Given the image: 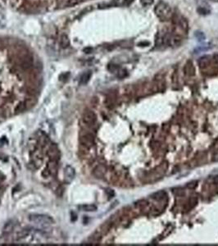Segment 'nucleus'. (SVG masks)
I'll use <instances>...</instances> for the list:
<instances>
[{
    "label": "nucleus",
    "mask_w": 218,
    "mask_h": 246,
    "mask_svg": "<svg viewBox=\"0 0 218 246\" xmlns=\"http://www.w3.org/2000/svg\"><path fill=\"white\" fill-rule=\"evenodd\" d=\"M59 44L61 46V48H67L70 44V41H69V39H68L67 35H62L61 38H60L59 40Z\"/></svg>",
    "instance_id": "nucleus-11"
},
{
    "label": "nucleus",
    "mask_w": 218,
    "mask_h": 246,
    "mask_svg": "<svg viewBox=\"0 0 218 246\" xmlns=\"http://www.w3.org/2000/svg\"><path fill=\"white\" fill-rule=\"evenodd\" d=\"M57 162H56V160H53L51 162L48 163V168H47V169L49 171L50 174H52L53 172L56 173V172H57Z\"/></svg>",
    "instance_id": "nucleus-12"
},
{
    "label": "nucleus",
    "mask_w": 218,
    "mask_h": 246,
    "mask_svg": "<svg viewBox=\"0 0 218 246\" xmlns=\"http://www.w3.org/2000/svg\"><path fill=\"white\" fill-rule=\"evenodd\" d=\"M30 234V231L28 230H23L21 231H20L19 233H17V240H22V239H25L26 237L28 236V235Z\"/></svg>",
    "instance_id": "nucleus-13"
},
{
    "label": "nucleus",
    "mask_w": 218,
    "mask_h": 246,
    "mask_svg": "<svg viewBox=\"0 0 218 246\" xmlns=\"http://www.w3.org/2000/svg\"><path fill=\"white\" fill-rule=\"evenodd\" d=\"M84 52L85 53H86V54H89V53H91L92 52V48H86L84 49Z\"/></svg>",
    "instance_id": "nucleus-17"
},
{
    "label": "nucleus",
    "mask_w": 218,
    "mask_h": 246,
    "mask_svg": "<svg viewBox=\"0 0 218 246\" xmlns=\"http://www.w3.org/2000/svg\"><path fill=\"white\" fill-rule=\"evenodd\" d=\"M167 196V193L163 191V190H160V191H158V192L154 193L152 195V198L153 199H156V200H161L163 199Z\"/></svg>",
    "instance_id": "nucleus-10"
},
{
    "label": "nucleus",
    "mask_w": 218,
    "mask_h": 246,
    "mask_svg": "<svg viewBox=\"0 0 218 246\" xmlns=\"http://www.w3.org/2000/svg\"><path fill=\"white\" fill-rule=\"evenodd\" d=\"M48 155L53 160H57L59 159V150L56 145H52L48 150Z\"/></svg>",
    "instance_id": "nucleus-6"
},
{
    "label": "nucleus",
    "mask_w": 218,
    "mask_h": 246,
    "mask_svg": "<svg viewBox=\"0 0 218 246\" xmlns=\"http://www.w3.org/2000/svg\"><path fill=\"white\" fill-rule=\"evenodd\" d=\"M155 14L161 21H168L172 17V9L167 3L160 2L155 7Z\"/></svg>",
    "instance_id": "nucleus-1"
},
{
    "label": "nucleus",
    "mask_w": 218,
    "mask_h": 246,
    "mask_svg": "<svg viewBox=\"0 0 218 246\" xmlns=\"http://www.w3.org/2000/svg\"><path fill=\"white\" fill-rule=\"evenodd\" d=\"M83 122L87 126H93L95 124L97 121L96 114L91 110H86L83 113L82 116Z\"/></svg>",
    "instance_id": "nucleus-3"
},
{
    "label": "nucleus",
    "mask_w": 218,
    "mask_h": 246,
    "mask_svg": "<svg viewBox=\"0 0 218 246\" xmlns=\"http://www.w3.org/2000/svg\"><path fill=\"white\" fill-rule=\"evenodd\" d=\"M91 76H92L91 71H86V72H85L84 74H82L80 78L79 81L80 85H86V84L89 81V80H90L91 78Z\"/></svg>",
    "instance_id": "nucleus-7"
},
{
    "label": "nucleus",
    "mask_w": 218,
    "mask_h": 246,
    "mask_svg": "<svg viewBox=\"0 0 218 246\" xmlns=\"http://www.w3.org/2000/svg\"><path fill=\"white\" fill-rule=\"evenodd\" d=\"M140 3L144 7H148L153 4V0H140Z\"/></svg>",
    "instance_id": "nucleus-14"
},
{
    "label": "nucleus",
    "mask_w": 218,
    "mask_h": 246,
    "mask_svg": "<svg viewBox=\"0 0 218 246\" xmlns=\"http://www.w3.org/2000/svg\"><path fill=\"white\" fill-rule=\"evenodd\" d=\"M29 219L32 222L42 225V226H49L54 223V218L47 214H31Z\"/></svg>",
    "instance_id": "nucleus-2"
},
{
    "label": "nucleus",
    "mask_w": 218,
    "mask_h": 246,
    "mask_svg": "<svg viewBox=\"0 0 218 246\" xmlns=\"http://www.w3.org/2000/svg\"><path fill=\"white\" fill-rule=\"evenodd\" d=\"M213 181H214V183H215V184L218 185V175H216L215 177H214V179H213Z\"/></svg>",
    "instance_id": "nucleus-18"
},
{
    "label": "nucleus",
    "mask_w": 218,
    "mask_h": 246,
    "mask_svg": "<svg viewBox=\"0 0 218 246\" xmlns=\"http://www.w3.org/2000/svg\"><path fill=\"white\" fill-rule=\"evenodd\" d=\"M196 183H197V181H193V182L188 183V185H187V187H188V188H190V189H191V188H194V187L197 185Z\"/></svg>",
    "instance_id": "nucleus-15"
},
{
    "label": "nucleus",
    "mask_w": 218,
    "mask_h": 246,
    "mask_svg": "<svg viewBox=\"0 0 218 246\" xmlns=\"http://www.w3.org/2000/svg\"><path fill=\"white\" fill-rule=\"evenodd\" d=\"M80 144H82L83 146L89 148L93 144L94 139H93V136H91L90 134H85V136H82L80 137Z\"/></svg>",
    "instance_id": "nucleus-5"
},
{
    "label": "nucleus",
    "mask_w": 218,
    "mask_h": 246,
    "mask_svg": "<svg viewBox=\"0 0 218 246\" xmlns=\"http://www.w3.org/2000/svg\"><path fill=\"white\" fill-rule=\"evenodd\" d=\"M75 175H76V171L74 169V167L70 165H67L64 169V176H65L66 182L70 183L71 181H73Z\"/></svg>",
    "instance_id": "nucleus-4"
},
{
    "label": "nucleus",
    "mask_w": 218,
    "mask_h": 246,
    "mask_svg": "<svg viewBox=\"0 0 218 246\" xmlns=\"http://www.w3.org/2000/svg\"><path fill=\"white\" fill-rule=\"evenodd\" d=\"M80 210L85 212H95L97 210V206L94 204H84L79 206Z\"/></svg>",
    "instance_id": "nucleus-9"
},
{
    "label": "nucleus",
    "mask_w": 218,
    "mask_h": 246,
    "mask_svg": "<svg viewBox=\"0 0 218 246\" xmlns=\"http://www.w3.org/2000/svg\"><path fill=\"white\" fill-rule=\"evenodd\" d=\"M15 226H16V223L14 222V221H9L5 224V226L3 227V232H5L7 234L11 233L15 228Z\"/></svg>",
    "instance_id": "nucleus-8"
},
{
    "label": "nucleus",
    "mask_w": 218,
    "mask_h": 246,
    "mask_svg": "<svg viewBox=\"0 0 218 246\" xmlns=\"http://www.w3.org/2000/svg\"><path fill=\"white\" fill-rule=\"evenodd\" d=\"M134 0H124L123 1V3H124V5H126V6H129L130 4H131V3H133Z\"/></svg>",
    "instance_id": "nucleus-16"
}]
</instances>
